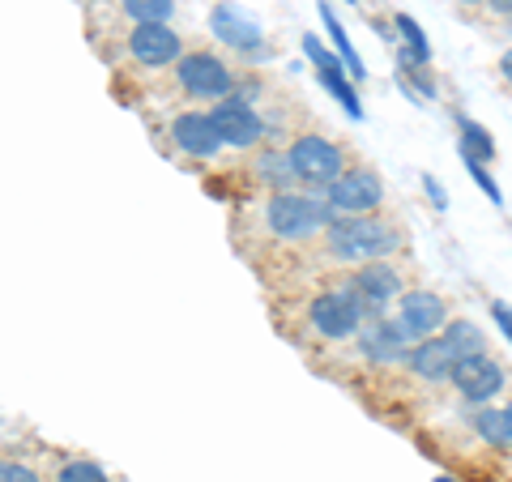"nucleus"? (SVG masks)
Here are the masks:
<instances>
[{"instance_id":"a211bd4d","label":"nucleus","mask_w":512,"mask_h":482,"mask_svg":"<svg viewBox=\"0 0 512 482\" xmlns=\"http://www.w3.org/2000/svg\"><path fill=\"white\" fill-rule=\"evenodd\" d=\"M474 427H478V436H483L487 444L512 448V431H508L504 410H478V414H474Z\"/></svg>"},{"instance_id":"6e6552de","label":"nucleus","mask_w":512,"mask_h":482,"mask_svg":"<svg viewBox=\"0 0 512 482\" xmlns=\"http://www.w3.org/2000/svg\"><path fill=\"white\" fill-rule=\"evenodd\" d=\"M453 384H457V393L466 397V401H474V406H487L495 393H504L508 372H504V363H495L487 350H483V355H470V359L457 363Z\"/></svg>"},{"instance_id":"2eb2a0df","label":"nucleus","mask_w":512,"mask_h":482,"mask_svg":"<svg viewBox=\"0 0 512 482\" xmlns=\"http://www.w3.org/2000/svg\"><path fill=\"white\" fill-rule=\"evenodd\" d=\"M256 171H261V180L274 188V192H291L295 180H299L291 150H265L261 158H256Z\"/></svg>"},{"instance_id":"aec40b11","label":"nucleus","mask_w":512,"mask_h":482,"mask_svg":"<svg viewBox=\"0 0 512 482\" xmlns=\"http://www.w3.org/2000/svg\"><path fill=\"white\" fill-rule=\"evenodd\" d=\"M461 146H466V158H474V163H483V158H495L491 137H487L474 120H461Z\"/></svg>"},{"instance_id":"f8f14e48","label":"nucleus","mask_w":512,"mask_h":482,"mask_svg":"<svg viewBox=\"0 0 512 482\" xmlns=\"http://www.w3.org/2000/svg\"><path fill=\"white\" fill-rule=\"evenodd\" d=\"M171 137H175V150H184L188 158H214L227 146L214 116H205V111H180V116L171 120Z\"/></svg>"},{"instance_id":"f3484780","label":"nucleus","mask_w":512,"mask_h":482,"mask_svg":"<svg viewBox=\"0 0 512 482\" xmlns=\"http://www.w3.org/2000/svg\"><path fill=\"white\" fill-rule=\"evenodd\" d=\"M214 30H218V35L227 39V43H235V47H256V43H261V30L239 18L235 9H218V13H214Z\"/></svg>"},{"instance_id":"f257e3e1","label":"nucleus","mask_w":512,"mask_h":482,"mask_svg":"<svg viewBox=\"0 0 512 482\" xmlns=\"http://www.w3.org/2000/svg\"><path fill=\"white\" fill-rule=\"evenodd\" d=\"M325 239H329V252L342 256V261H384L389 252H397V231L389 222H380L376 214H338L325 227Z\"/></svg>"},{"instance_id":"b1692460","label":"nucleus","mask_w":512,"mask_h":482,"mask_svg":"<svg viewBox=\"0 0 512 482\" xmlns=\"http://www.w3.org/2000/svg\"><path fill=\"white\" fill-rule=\"evenodd\" d=\"M500 77H504V82L512 86V47H508V52H504V60H500Z\"/></svg>"},{"instance_id":"9b49d317","label":"nucleus","mask_w":512,"mask_h":482,"mask_svg":"<svg viewBox=\"0 0 512 482\" xmlns=\"http://www.w3.org/2000/svg\"><path fill=\"white\" fill-rule=\"evenodd\" d=\"M312 329L325 337H350L363 329V312L350 291H329L312 299Z\"/></svg>"},{"instance_id":"412c9836","label":"nucleus","mask_w":512,"mask_h":482,"mask_svg":"<svg viewBox=\"0 0 512 482\" xmlns=\"http://www.w3.org/2000/svg\"><path fill=\"white\" fill-rule=\"evenodd\" d=\"M56 482H111V478L103 465H94V461H64Z\"/></svg>"},{"instance_id":"423d86ee","label":"nucleus","mask_w":512,"mask_h":482,"mask_svg":"<svg viewBox=\"0 0 512 482\" xmlns=\"http://www.w3.org/2000/svg\"><path fill=\"white\" fill-rule=\"evenodd\" d=\"M175 77H180V86L192 94V99H227L231 86H235L227 60L214 56V52H188V56H180V64H175Z\"/></svg>"},{"instance_id":"393cba45","label":"nucleus","mask_w":512,"mask_h":482,"mask_svg":"<svg viewBox=\"0 0 512 482\" xmlns=\"http://www.w3.org/2000/svg\"><path fill=\"white\" fill-rule=\"evenodd\" d=\"M487 9H491V13H500V18H504V13H512V0H487Z\"/></svg>"},{"instance_id":"bb28decb","label":"nucleus","mask_w":512,"mask_h":482,"mask_svg":"<svg viewBox=\"0 0 512 482\" xmlns=\"http://www.w3.org/2000/svg\"><path fill=\"white\" fill-rule=\"evenodd\" d=\"M470 5H478V0H470ZM483 5H487V0H483Z\"/></svg>"},{"instance_id":"0eeeda50","label":"nucleus","mask_w":512,"mask_h":482,"mask_svg":"<svg viewBox=\"0 0 512 482\" xmlns=\"http://www.w3.org/2000/svg\"><path fill=\"white\" fill-rule=\"evenodd\" d=\"M397 325H402L414 342H427V337L444 333L448 325V303L436 291H406L397 299Z\"/></svg>"},{"instance_id":"ddd939ff","label":"nucleus","mask_w":512,"mask_h":482,"mask_svg":"<svg viewBox=\"0 0 512 482\" xmlns=\"http://www.w3.org/2000/svg\"><path fill=\"white\" fill-rule=\"evenodd\" d=\"M359 350L367 359H376V363H406L410 359V350H414V337L402 329V325H393V320H367V325L359 329Z\"/></svg>"},{"instance_id":"4be33fe9","label":"nucleus","mask_w":512,"mask_h":482,"mask_svg":"<svg viewBox=\"0 0 512 482\" xmlns=\"http://www.w3.org/2000/svg\"><path fill=\"white\" fill-rule=\"evenodd\" d=\"M0 482H39V474L30 470L22 461H5V470H0Z\"/></svg>"},{"instance_id":"7ed1b4c3","label":"nucleus","mask_w":512,"mask_h":482,"mask_svg":"<svg viewBox=\"0 0 512 482\" xmlns=\"http://www.w3.org/2000/svg\"><path fill=\"white\" fill-rule=\"evenodd\" d=\"M291 158H295V171H299V180L303 184H312V188H329L338 175L346 171V154L342 146H333L329 137H320V133H303L291 141Z\"/></svg>"},{"instance_id":"39448f33","label":"nucleus","mask_w":512,"mask_h":482,"mask_svg":"<svg viewBox=\"0 0 512 482\" xmlns=\"http://www.w3.org/2000/svg\"><path fill=\"white\" fill-rule=\"evenodd\" d=\"M325 197L338 214H376L384 201V184L372 167H346L338 180L325 188Z\"/></svg>"},{"instance_id":"6ab92c4d","label":"nucleus","mask_w":512,"mask_h":482,"mask_svg":"<svg viewBox=\"0 0 512 482\" xmlns=\"http://www.w3.org/2000/svg\"><path fill=\"white\" fill-rule=\"evenodd\" d=\"M120 5L128 18H137V22H167L175 0H120Z\"/></svg>"},{"instance_id":"9d476101","label":"nucleus","mask_w":512,"mask_h":482,"mask_svg":"<svg viewBox=\"0 0 512 482\" xmlns=\"http://www.w3.org/2000/svg\"><path fill=\"white\" fill-rule=\"evenodd\" d=\"M128 52L137 64H150V69H163V64H180V35L167 22H137L133 35H128Z\"/></svg>"},{"instance_id":"dca6fc26","label":"nucleus","mask_w":512,"mask_h":482,"mask_svg":"<svg viewBox=\"0 0 512 482\" xmlns=\"http://www.w3.org/2000/svg\"><path fill=\"white\" fill-rule=\"evenodd\" d=\"M444 342L457 350V359H470V355H483V350H487L483 329L470 325V320H448V325H444Z\"/></svg>"},{"instance_id":"4468645a","label":"nucleus","mask_w":512,"mask_h":482,"mask_svg":"<svg viewBox=\"0 0 512 482\" xmlns=\"http://www.w3.org/2000/svg\"><path fill=\"white\" fill-rule=\"evenodd\" d=\"M457 350L444 342V333H436V337H427V342H414V350H410V359H406V367L419 380H453V372H457Z\"/></svg>"},{"instance_id":"5701e85b","label":"nucleus","mask_w":512,"mask_h":482,"mask_svg":"<svg viewBox=\"0 0 512 482\" xmlns=\"http://www.w3.org/2000/svg\"><path fill=\"white\" fill-rule=\"evenodd\" d=\"M491 316H495V320H500V329L508 333V342H512V312L504 308V303H491Z\"/></svg>"},{"instance_id":"a878e982","label":"nucleus","mask_w":512,"mask_h":482,"mask_svg":"<svg viewBox=\"0 0 512 482\" xmlns=\"http://www.w3.org/2000/svg\"><path fill=\"white\" fill-rule=\"evenodd\" d=\"M504 419H508V431H512V401H508V406H504Z\"/></svg>"},{"instance_id":"f03ea898","label":"nucleus","mask_w":512,"mask_h":482,"mask_svg":"<svg viewBox=\"0 0 512 482\" xmlns=\"http://www.w3.org/2000/svg\"><path fill=\"white\" fill-rule=\"evenodd\" d=\"M338 218V210L329 205V197H303V192H274L265 205V222L269 231H274L278 239H303L312 231H325L329 222Z\"/></svg>"},{"instance_id":"20e7f679","label":"nucleus","mask_w":512,"mask_h":482,"mask_svg":"<svg viewBox=\"0 0 512 482\" xmlns=\"http://www.w3.org/2000/svg\"><path fill=\"white\" fill-rule=\"evenodd\" d=\"M346 291L355 295L363 320H376L393 299H402V273H397L393 265H384V261H363L355 282H350Z\"/></svg>"},{"instance_id":"1a4fd4ad","label":"nucleus","mask_w":512,"mask_h":482,"mask_svg":"<svg viewBox=\"0 0 512 482\" xmlns=\"http://www.w3.org/2000/svg\"><path fill=\"white\" fill-rule=\"evenodd\" d=\"M214 124H218V133H222V141L227 146H235V150H248V146H256V141L265 137V124H261V116L239 99V94H227V99H218L214 103Z\"/></svg>"}]
</instances>
